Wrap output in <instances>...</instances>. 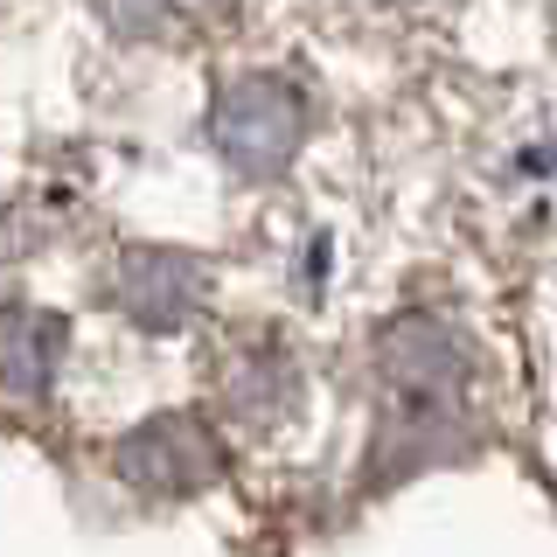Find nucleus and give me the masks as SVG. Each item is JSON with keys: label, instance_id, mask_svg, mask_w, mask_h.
<instances>
[{"label": "nucleus", "instance_id": "1", "mask_svg": "<svg viewBox=\"0 0 557 557\" xmlns=\"http://www.w3.org/2000/svg\"><path fill=\"white\" fill-rule=\"evenodd\" d=\"M209 139H216V153L231 161L237 174H251V182H265L300 153L307 139V98L293 91L286 77H237L231 91L209 104Z\"/></svg>", "mask_w": 557, "mask_h": 557}, {"label": "nucleus", "instance_id": "2", "mask_svg": "<svg viewBox=\"0 0 557 557\" xmlns=\"http://www.w3.org/2000/svg\"><path fill=\"white\" fill-rule=\"evenodd\" d=\"M119 474L147 495H196L223 474V446L209 440L196 418H153L119 446Z\"/></svg>", "mask_w": 557, "mask_h": 557}, {"label": "nucleus", "instance_id": "3", "mask_svg": "<svg viewBox=\"0 0 557 557\" xmlns=\"http://www.w3.org/2000/svg\"><path fill=\"white\" fill-rule=\"evenodd\" d=\"M202 300V272L174 251H126L112 272V307L139 327H182Z\"/></svg>", "mask_w": 557, "mask_h": 557}, {"label": "nucleus", "instance_id": "4", "mask_svg": "<svg viewBox=\"0 0 557 557\" xmlns=\"http://www.w3.org/2000/svg\"><path fill=\"white\" fill-rule=\"evenodd\" d=\"M98 14L133 42H196L231 22L237 0H98Z\"/></svg>", "mask_w": 557, "mask_h": 557}, {"label": "nucleus", "instance_id": "5", "mask_svg": "<svg viewBox=\"0 0 557 557\" xmlns=\"http://www.w3.org/2000/svg\"><path fill=\"white\" fill-rule=\"evenodd\" d=\"M0 348H8V391H14V397H35V391L49 383V370H57L63 321H57V313H35V307H14Z\"/></svg>", "mask_w": 557, "mask_h": 557}]
</instances>
